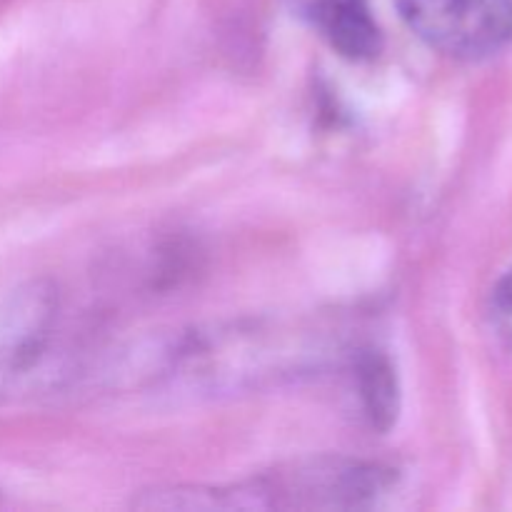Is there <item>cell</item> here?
<instances>
[{
	"label": "cell",
	"instance_id": "5",
	"mask_svg": "<svg viewBox=\"0 0 512 512\" xmlns=\"http://www.w3.org/2000/svg\"><path fill=\"white\" fill-rule=\"evenodd\" d=\"M355 388L365 418L375 430H390L398 420L400 388L398 375L388 355L378 350H365L355 360Z\"/></svg>",
	"mask_w": 512,
	"mask_h": 512
},
{
	"label": "cell",
	"instance_id": "4",
	"mask_svg": "<svg viewBox=\"0 0 512 512\" xmlns=\"http://www.w3.org/2000/svg\"><path fill=\"white\" fill-rule=\"evenodd\" d=\"M315 33L348 60H370L383 48V30L370 0H293Z\"/></svg>",
	"mask_w": 512,
	"mask_h": 512
},
{
	"label": "cell",
	"instance_id": "2",
	"mask_svg": "<svg viewBox=\"0 0 512 512\" xmlns=\"http://www.w3.org/2000/svg\"><path fill=\"white\" fill-rule=\"evenodd\" d=\"M428 48L455 60H483L512 40V0H393Z\"/></svg>",
	"mask_w": 512,
	"mask_h": 512
},
{
	"label": "cell",
	"instance_id": "1",
	"mask_svg": "<svg viewBox=\"0 0 512 512\" xmlns=\"http://www.w3.org/2000/svg\"><path fill=\"white\" fill-rule=\"evenodd\" d=\"M393 488V470L353 458H315L230 488H168L145 493L150 510H360Z\"/></svg>",
	"mask_w": 512,
	"mask_h": 512
},
{
	"label": "cell",
	"instance_id": "3",
	"mask_svg": "<svg viewBox=\"0 0 512 512\" xmlns=\"http://www.w3.org/2000/svg\"><path fill=\"white\" fill-rule=\"evenodd\" d=\"M50 315V295L35 285L0 300V393L38 360Z\"/></svg>",
	"mask_w": 512,
	"mask_h": 512
},
{
	"label": "cell",
	"instance_id": "6",
	"mask_svg": "<svg viewBox=\"0 0 512 512\" xmlns=\"http://www.w3.org/2000/svg\"><path fill=\"white\" fill-rule=\"evenodd\" d=\"M490 320L495 333L512 348V265L500 275L490 293Z\"/></svg>",
	"mask_w": 512,
	"mask_h": 512
}]
</instances>
